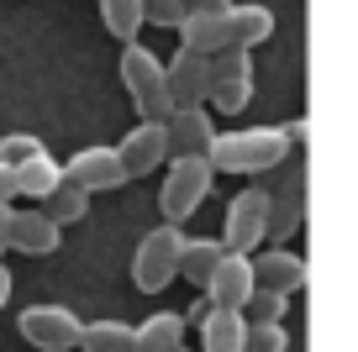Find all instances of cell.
<instances>
[{
  "label": "cell",
  "instance_id": "52a82bcc",
  "mask_svg": "<svg viewBox=\"0 0 358 352\" xmlns=\"http://www.w3.org/2000/svg\"><path fill=\"white\" fill-rule=\"evenodd\" d=\"M79 326H85V321H79L69 305H27L22 321H16L22 342H32L37 352H74L79 347Z\"/></svg>",
  "mask_w": 358,
  "mask_h": 352
},
{
  "label": "cell",
  "instance_id": "9a60e30c",
  "mask_svg": "<svg viewBox=\"0 0 358 352\" xmlns=\"http://www.w3.org/2000/svg\"><path fill=\"white\" fill-rule=\"evenodd\" d=\"M174 32H179V47H185V53H201V58L232 47V37H227V11H185Z\"/></svg>",
  "mask_w": 358,
  "mask_h": 352
},
{
  "label": "cell",
  "instance_id": "3957f363",
  "mask_svg": "<svg viewBox=\"0 0 358 352\" xmlns=\"http://www.w3.org/2000/svg\"><path fill=\"white\" fill-rule=\"evenodd\" d=\"M211 163L206 158H169V174H164V189H158V205H164V221L179 226V221H190L195 210L206 205L211 195Z\"/></svg>",
  "mask_w": 358,
  "mask_h": 352
},
{
  "label": "cell",
  "instance_id": "f1b7e54d",
  "mask_svg": "<svg viewBox=\"0 0 358 352\" xmlns=\"http://www.w3.org/2000/svg\"><path fill=\"white\" fill-rule=\"evenodd\" d=\"M16 195H22V189H16V168H11V163H0V200L11 205Z\"/></svg>",
  "mask_w": 358,
  "mask_h": 352
},
{
  "label": "cell",
  "instance_id": "83f0119b",
  "mask_svg": "<svg viewBox=\"0 0 358 352\" xmlns=\"http://www.w3.org/2000/svg\"><path fill=\"white\" fill-rule=\"evenodd\" d=\"M185 6L179 0H143V27H179Z\"/></svg>",
  "mask_w": 358,
  "mask_h": 352
},
{
  "label": "cell",
  "instance_id": "4316f807",
  "mask_svg": "<svg viewBox=\"0 0 358 352\" xmlns=\"http://www.w3.org/2000/svg\"><path fill=\"white\" fill-rule=\"evenodd\" d=\"M37 153H48V147L43 142H37V137L32 132H11V137H6V142H0V163H27V158H37Z\"/></svg>",
  "mask_w": 358,
  "mask_h": 352
},
{
  "label": "cell",
  "instance_id": "44dd1931",
  "mask_svg": "<svg viewBox=\"0 0 358 352\" xmlns=\"http://www.w3.org/2000/svg\"><path fill=\"white\" fill-rule=\"evenodd\" d=\"M79 352H137L127 321H85L79 326Z\"/></svg>",
  "mask_w": 358,
  "mask_h": 352
},
{
  "label": "cell",
  "instance_id": "8fae6325",
  "mask_svg": "<svg viewBox=\"0 0 358 352\" xmlns=\"http://www.w3.org/2000/svg\"><path fill=\"white\" fill-rule=\"evenodd\" d=\"M253 263V289H274V295H285L290 300L295 289L306 284V258L301 253H290V247H264V253H253L248 258Z\"/></svg>",
  "mask_w": 358,
  "mask_h": 352
},
{
  "label": "cell",
  "instance_id": "ffe728a7",
  "mask_svg": "<svg viewBox=\"0 0 358 352\" xmlns=\"http://www.w3.org/2000/svg\"><path fill=\"white\" fill-rule=\"evenodd\" d=\"M222 237H185V247H179V279H190V284L206 289V279H211V268L222 263Z\"/></svg>",
  "mask_w": 358,
  "mask_h": 352
},
{
  "label": "cell",
  "instance_id": "7c38bea8",
  "mask_svg": "<svg viewBox=\"0 0 358 352\" xmlns=\"http://www.w3.org/2000/svg\"><path fill=\"white\" fill-rule=\"evenodd\" d=\"M116 158H122L127 179L153 174L158 163H169V142H164V122H137L132 132L116 142Z\"/></svg>",
  "mask_w": 358,
  "mask_h": 352
},
{
  "label": "cell",
  "instance_id": "5b68a950",
  "mask_svg": "<svg viewBox=\"0 0 358 352\" xmlns=\"http://www.w3.org/2000/svg\"><path fill=\"white\" fill-rule=\"evenodd\" d=\"M264 237H268V189H243V195H232L227 221H222V247L253 258L258 247H264Z\"/></svg>",
  "mask_w": 358,
  "mask_h": 352
},
{
  "label": "cell",
  "instance_id": "9c48e42d",
  "mask_svg": "<svg viewBox=\"0 0 358 352\" xmlns=\"http://www.w3.org/2000/svg\"><path fill=\"white\" fill-rule=\"evenodd\" d=\"M164 89H169V100H174V110L206 105V95H211V58L179 47V53L164 64Z\"/></svg>",
  "mask_w": 358,
  "mask_h": 352
},
{
  "label": "cell",
  "instance_id": "f546056e",
  "mask_svg": "<svg viewBox=\"0 0 358 352\" xmlns=\"http://www.w3.org/2000/svg\"><path fill=\"white\" fill-rule=\"evenodd\" d=\"M179 6H185V11H227L232 0H179Z\"/></svg>",
  "mask_w": 358,
  "mask_h": 352
},
{
  "label": "cell",
  "instance_id": "2e32d148",
  "mask_svg": "<svg viewBox=\"0 0 358 352\" xmlns=\"http://www.w3.org/2000/svg\"><path fill=\"white\" fill-rule=\"evenodd\" d=\"M227 37H232V47H243V53H253L258 43H268L274 37V11H268L264 0H243V6H227Z\"/></svg>",
  "mask_w": 358,
  "mask_h": 352
},
{
  "label": "cell",
  "instance_id": "30bf717a",
  "mask_svg": "<svg viewBox=\"0 0 358 352\" xmlns=\"http://www.w3.org/2000/svg\"><path fill=\"white\" fill-rule=\"evenodd\" d=\"M216 137V122L206 105H185L174 110L164 122V142H169V158H206V147H211Z\"/></svg>",
  "mask_w": 358,
  "mask_h": 352
},
{
  "label": "cell",
  "instance_id": "7a4b0ae2",
  "mask_svg": "<svg viewBox=\"0 0 358 352\" xmlns=\"http://www.w3.org/2000/svg\"><path fill=\"white\" fill-rule=\"evenodd\" d=\"M122 85L132 95V105L143 110V122H169L174 100L164 89V58L143 43H122Z\"/></svg>",
  "mask_w": 358,
  "mask_h": 352
},
{
  "label": "cell",
  "instance_id": "6da1fadb",
  "mask_svg": "<svg viewBox=\"0 0 358 352\" xmlns=\"http://www.w3.org/2000/svg\"><path fill=\"white\" fill-rule=\"evenodd\" d=\"M295 153L285 126H243V132H216L206 147L211 174H268Z\"/></svg>",
  "mask_w": 358,
  "mask_h": 352
},
{
  "label": "cell",
  "instance_id": "1f68e13d",
  "mask_svg": "<svg viewBox=\"0 0 358 352\" xmlns=\"http://www.w3.org/2000/svg\"><path fill=\"white\" fill-rule=\"evenodd\" d=\"M206 310H211V300H195V305H190V316H185V326H190V321L201 326V316H206Z\"/></svg>",
  "mask_w": 358,
  "mask_h": 352
},
{
  "label": "cell",
  "instance_id": "ba28073f",
  "mask_svg": "<svg viewBox=\"0 0 358 352\" xmlns=\"http://www.w3.org/2000/svg\"><path fill=\"white\" fill-rule=\"evenodd\" d=\"M64 179L74 189H85V195H101V189L127 184V168H122V158H116V147H79L64 163Z\"/></svg>",
  "mask_w": 358,
  "mask_h": 352
},
{
  "label": "cell",
  "instance_id": "d4e9b609",
  "mask_svg": "<svg viewBox=\"0 0 358 352\" xmlns=\"http://www.w3.org/2000/svg\"><path fill=\"white\" fill-rule=\"evenodd\" d=\"M285 310H290V300H285V295H274V289H253V295L243 300L237 316H243L248 326H280Z\"/></svg>",
  "mask_w": 358,
  "mask_h": 352
},
{
  "label": "cell",
  "instance_id": "d6a6232c",
  "mask_svg": "<svg viewBox=\"0 0 358 352\" xmlns=\"http://www.w3.org/2000/svg\"><path fill=\"white\" fill-rule=\"evenodd\" d=\"M6 226H11V205L0 200V242H6ZM0 253H6V247H0Z\"/></svg>",
  "mask_w": 358,
  "mask_h": 352
},
{
  "label": "cell",
  "instance_id": "836d02e7",
  "mask_svg": "<svg viewBox=\"0 0 358 352\" xmlns=\"http://www.w3.org/2000/svg\"><path fill=\"white\" fill-rule=\"evenodd\" d=\"M174 352H190V347H174Z\"/></svg>",
  "mask_w": 358,
  "mask_h": 352
},
{
  "label": "cell",
  "instance_id": "ac0fdd59",
  "mask_svg": "<svg viewBox=\"0 0 358 352\" xmlns=\"http://www.w3.org/2000/svg\"><path fill=\"white\" fill-rule=\"evenodd\" d=\"M185 316L179 310H158V316H148L143 326H132V347L137 352H174L185 347Z\"/></svg>",
  "mask_w": 358,
  "mask_h": 352
},
{
  "label": "cell",
  "instance_id": "7402d4cb",
  "mask_svg": "<svg viewBox=\"0 0 358 352\" xmlns=\"http://www.w3.org/2000/svg\"><path fill=\"white\" fill-rule=\"evenodd\" d=\"M85 210H90V195L74 189L69 179H58V184L43 195V216L53 221V226H74V221H85Z\"/></svg>",
  "mask_w": 358,
  "mask_h": 352
},
{
  "label": "cell",
  "instance_id": "8992f818",
  "mask_svg": "<svg viewBox=\"0 0 358 352\" xmlns=\"http://www.w3.org/2000/svg\"><path fill=\"white\" fill-rule=\"evenodd\" d=\"M211 100L222 116H237V110L253 100V53H243V47H222V53H211Z\"/></svg>",
  "mask_w": 358,
  "mask_h": 352
},
{
  "label": "cell",
  "instance_id": "e0dca14e",
  "mask_svg": "<svg viewBox=\"0 0 358 352\" xmlns=\"http://www.w3.org/2000/svg\"><path fill=\"white\" fill-rule=\"evenodd\" d=\"M301 216H306V179L295 174L280 195H268V237L264 242H285V237L301 226Z\"/></svg>",
  "mask_w": 358,
  "mask_h": 352
},
{
  "label": "cell",
  "instance_id": "277c9868",
  "mask_svg": "<svg viewBox=\"0 0 358 352\" xmlns=\"http://www.w3.org/2000/svg\"><path fill=\"white\" fill-rule=\"evenodd\" d=\"M179 247H185V231L179 226H153L137 242V253H132V284L143 289V295H158V289H169L179 279Z\"/></svg>",
  "mask_w": 358,
  "mask_h": 352
},
{
  "label": "cell",
  "instance_id": "cb8c5ba5",
  "mask_svg": "<svg viewBox=\"0 0 358 352\" xmlns=\"http://www.w3.org/2000/svg\"><path fill=\"white\" fill-rule=\"evenodd\" d=\"M101 22L116 43H137V32H143V0H101Z\"/></svg>",
  "mask_w": 358,
  "mask_h": 352
},
{
  "label": "cell",
  "instance_id": "d6986e66",
  "mask_svg": "<svg viewBox=\"0 0 358 352\" xmlns=\"http://www.w3.org/2000/svg\"><path fill=\"white\" fill-rule=\"evenodd\" d=\"M243 331H248V321L237 316V310H206L201 316V352H237L243 347Z\"/></svg>",
  "mask_w": 358,
  "mask_h": 352
},
{
  "label": "cell",
  "instance_id": "603a6c76",
  "mask_svg": "<svg viewBox=\"0 0 358 352\" xmlns=\"http://www.w3.org/2000/svg\"><path fill=\"white\" fill-rule=\"evenodd\" d=\"M58 179H64V163H58L53 153H37V158H27V163H16V189L32 195V200H43Z\"/></svg>",
  "mask_w": 358,
  "mask_h": 352
},
{
  "label": "cell",
  "instance_id": "4fadbf2b",
  "mask_svg": "<svg viewBox=\"0 0 358 352\" xmlns=\"http://www.w3.org/2000/svg\"><path fill=\"white\" fill-rule=\"evenodd\" d=\"M253 295V263L243 253H222V263L206 279V300L216 310H243V300Z\"/></svg>",
  "mask_w": 358,
  "mask_h": 352
},
{
  "label": "cell",
  "instance_id": "4dcf8cb0",
  "mask_svg": "<svg viewBox=\"0 0 358 352\" xmlns=\"http://www.w3.org/2000/svg\"><path fill=\"white\" fill-rule=\"evenodd\" d=\"M6 300H11V268L0 263V310H6Z\"/></svg>",
  "mask_w": 358,
  "mask_h": 352
},
{
  "label": "cell",
  "instance_id": "484cf974",
  "mask_svg": "<svg viewBox=\"0 0 358 352\" xmlns=\"http://www.w3.org/2000/svg\"><path fill=\"white\" fill-rule=\"evenodd\" d=\"M285 347H290L285 326H248V331H243V347H237V352H285Z\"/></svg>",
  "mask_w": 358,
  "mask_h": 352
},
{
  "label": "cell",
  "instance_id": "5bb4252c",
  "mask_svg": "<svg viewBox=\"0 0 358 352\" xmlns=\"http://www.w3.org/2000/svg\"><path fill=\"white\" fill-rule=\"evenodd\" d=\"M58 237H64V226H53L43 210H11V226H6V242L0 247H16L27 258H48L58 247Z\"/></svg>",
  "mask_w": 358,
  "mask_h": 352
}]
</instances>
